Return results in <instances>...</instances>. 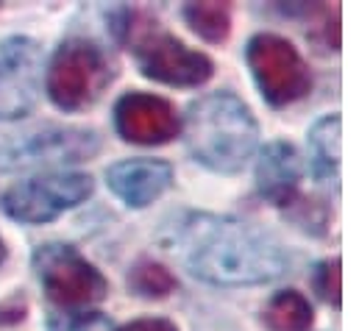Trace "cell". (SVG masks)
Instances as JSON below:
<instances>
[{"label": "cell", "instance_id": "6da1fadb", "mask_svg": "<svg viewBox=\"0 0 359 331\" xmlns=\"http://www.w3.org/2000/svg\"><path fill=\"white\" fill-rule=\"evenodd\" d=\"M168 248L201 281L217 287L265 284L284 273L287 256L265 231L220 215H184L170 229Z\"/></svg>", "mask_w": 359, "mask_h": 331}, {"label": "cell", "instance_id": "7a4b0ae2", "mask_svg": "<svg viewBox=\"0 0 359 331\" xmlns=\"http://www.w3.org/2000/svg\"><path fill=\"white\" fill-rule=\"evenodd\" d=\"M184 140L195 162L215 173H240L254 156L259 128L251 109L231 92H212L189 103Z\"/></svg>", "mask_w": 359, "mask_h": 331}, {"label": "cell", "instance_id": "3957f363", "mask_svg": "<svg viewBox=\"0 0 359 331\" xmlns=\"http://www.w3.org/2000/svg\"><path fill=\"white\" fill-rule=\"evenodd\" d=\"M111 31L128 45L145 79L168 86H201L212 79L215 65L209 56L187 48L179 36L159 31L156 20L134 8H114L109 14Z\"/></svg>", "mask_w": 359, "mask_h": 331}, {"label": "cell", "instance_id": "277c9868", "mask_svg": "<svg viewBox=\"0 0 359 331\" xmlns=\"http://www.w3.org/2000/svg\"><path fill=\"white\" fill-rule=\"evenodd\" d=\"M109 81V59L90 39L62 42L48 67V95L62 112H79L95 103Z\"/></svg>", "mask_w": 359, "mask_h": 331}, {"label": "cell", "instance_id": "5b68a950", "mask_svg": "<svg viewBox=\"0 0 359 331\" xmlns=\"http://www.w3.org/2000/svg\"><path fill=\"white\" fill-rule=\"evenodd\" d=\"M34 270L45 295L62 309H90L109 292L100 270L62 243H48L34 250Z\"/></svg>", "mask_w": 359, "mask_h": 331}, {"label": "cell", "instance_id": "8992f818", "mask_svg": "<svg viewBox=\"0 0 359 331\" xmlns=\"http://www.w3.org/2000/svg\"><path fill=\"white\" fill-rule=\"evenodd\" d=\"M245 62L270 106H290L312 92V73L301 53L276 34H257L245 48Z\"/></svg>", "mask_w": 359, "mask_h": 331}, {"label": "cell", "instance_id": "52a82bcc", "mask_svg": "<svg viewBox=\"0 0 359 331\" xmlns=\"http://www.w3.org/2000/svg\"><path fill=\"white\" fill-rule=\"evenodd\" d=\"M95 184L84 173H53L42 178H31L22 184H14L3 192L0 206L3 212L25 226H42L65 215L67 209H76L92 195Z\"/></svg>", "mask_w": 359, "mask_h": 331}, {"label": "cell", "instance_id": "ba28073f", "mask_svg": "<svg viewBox=\"0 0 359 331\" xmlns=\"http://www.w3.org/2000/svg\"><path fill=\"white\" fill-rule=\"evenodd\" d=\"M100 140L90 128H39L0 137V173L39 165H73L97 154Z\"/></svg>", "mask_w": 359, "mask_h": 331}, {"label": "cell", "instance_id": "9c48e42d", "mask_svg": "<svg viewBox=\"0 0 359 331\" xmlns=\"http://www.w3.org/2000/svg\"><path fill=\"white\" fill-rule=\"evenodd\" d=\"M42 48L28 36L0 42V120L31 114L39 100Z\"/></svg>", "mask_w": 359, "mask_h": 331}, {"label": "cell", "instance_id": "30bf717a", "mask_svg": "<svg viewBox=\"0 0 359 331\" xmlns=\"http://www.w3.org/2000/svg\"><path fill=\"white\" fill-rule=\"evenodd\" d=\"M114 128L134 145H165L181 131V120L170 100L148 92H128L114 106Z\"/></svg>", "mask_w": 359, "mask_h": 331}, {"label": "cell", "instance_id": "8fae6325", "mask_svg": "<svg viewBox=\"0 0 359 331\" xmlns=\"http://www.w3.org/2000/svg\"><path fill=\"white\" fill-rule=\"evenodd\" d=\"M109 189L131 209H145L173 184V167L159 159H126L106 170Z\"/></svg>", "mask_w": 359, "mask_h": 331}, {"label": "cell", "instance_id": "7c38bea8", "mask_svg": "<svg viewBox=\"0 0 359 331\" xmlns=\"http://www.w3.org/2000/svg\"><path fill=\"white\" fill-rule=\"evenodd\" d=\"M298 187H301V156H298V151L284 140L270 142L259 156V165H257L259 195L278 209H290L301 198Z\"/></svg>", "mask_w": 359, "mask_h": 331}, {"label": "cell", "instance_id": "4fadbf2b", "mask_svg": "<svg viewBox=\"0 0 359 331\" xmlns=\"http://www.w3.org/2000/svg\"><path fill=\"white\" fill-rule=\"evenodd\" d=\"M340 117L326 114L320 117L312 131H309V159H312V173L318 181H337L340 173Z\"/></svg>", "mask_w": 359, "mask_h": 331}, {"label": "cell", "instance_id": "5bb4252c", "mask_svg": "<svg viewBox=\"0 0 359 331\" xmlns=\"http://www.w3.org/2000/svg\"><path fill=\"white\" fill-rule=\"evenodd\" d=\"M312 320H315V312L309 301L295 290H284L273 295L265 306V323L270 331H309Z\"/></svg>", "mask_w": 359, "mask_h": 331}, {"label": "cell", "instance_id": "9a60e30c", "mask_svg": "<svg viewBox=\"0 0 359 331\" xmlns=\"http://www.w3.org/2000/svg\"><path fill=\"white\" fill-rule=\"evenodd\" d=\"M184 20L206 42H223L231 31V11L223 3H189L184 6Z\"/></svg>", "mask_w": 359, "mask_h": 331}, {"label": "cell", "instance_id": "2e32d148", "mask_svg": "<svg viewBox=\"0 0 359 331\" xmlns=\"http://www.w3.org/2000/svg\"><path fill=\"white\" fill-rule=\"evenodd\" d=\"M128 287H131V292H137L142 298H168L179 287V281H176V276L165 264L142 259V262H137L131 267Z\"/></svg>", "mask_w": 359, "mask_h": 331}, {"label": "cell", "instance_id": "e0dca14e", "mask_svg": "<svg viewBox=\"0 0 359 331\" xmlns=\"http://www.w3.org/2000/svg\"><path fill=\"white\" fill-rule=\"evenodd\" d=\"M312 287H315V292H318L326 304H332V306L340 309V304H343V298H340V292H343L340 259H323V262L312 270Z\"/></svg>", "mask_w": 359, "mask_h": 331}, {"label": "cell", "instance_id": "ac0fdd59", "mask_svg": "<svg viewBox=\"0 0 359 331\" xmlns=\"http://www.w3.org/2000/svg\"><path fill=\"white\" fill-rule=\"evenodd\" d=\"M50 331H109L103 315H62L50 320Z\"/></svg>", "mask_w": 359, "mask_h": 331}, {"label": "cell", "instance_id": "d6986e66", "mask_svg": "<svg viewBox=\"0 0 359 331\" xmlns=\"http://www.w3.org/2000/svg\"><path fill=\"white\" fill-rule=\"evenodd\" d=\"M117 331H179L176 323L165 320V318H140V320H131L126 326H120Z\"/></svg>", "mask_w": 359, "mask_h": 331}, {"label": "cell", "instance_id": "ffe728a7", "mask_svg": "<svg viewBox=\"0 0 359 331\" xmlns=\"http://www.w3.org/2000/svg\"><path fill=\"white\" fill-rule=\"evenodd\" d=\"M3 259H6V245H3V240H0V264H3Z\"/></svg>", "mask_w": 359, "mask_h": 331}]
</instances>
